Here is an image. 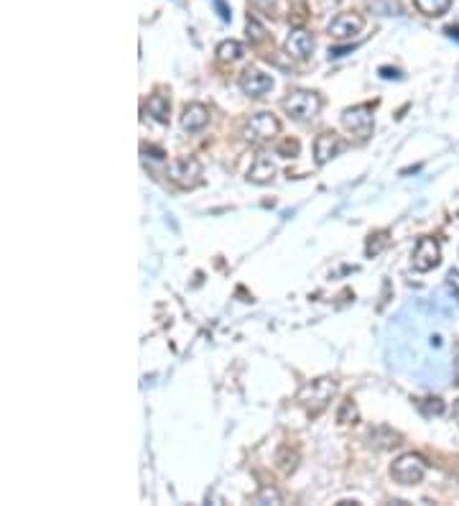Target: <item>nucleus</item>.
I'll return each mask as SVG.
<instances>
[{
	"mask_svg": "<svg viewBox=\"0 0 459 506\" xmlns=\"http://www.w3.org/2000/svg\"><path fill=\"white\" fill-rule=\"evenodd\" d=\"M283 110L289 113L294 120H311L317 118L322 110V97L311 89H294L286 100H283Z\"/></svg>",
	"mask_w": 459,
	"mask_h": 506,
	"instance_id": "f03ea898",
	"label": "nucleus"
},
{
	"mask_svg": "<svg viewBox=\"0 0 459 506\" xmlns=\"http://www.w3.org/2000/svg\"><path fill=\"white\" fill-rule=\"evenodd\" d=\"M444 34L452 38V41H457V44H459V26H446Z\"/></svg>",
	"mask_w": 459,
	"mask_h": 506,
	"instance_id": "393cba45",
	"label": "nucleus"
},
{
	"mask_svg": "<svg viewBox=\"0 0 459 506\" xmlns=\"http://www.w3.org/2000/svg\"><path fill=\"white\" fill-rule=\"evenodd\" d=\"M209 123V108L202 103H189L181 110V128L189 131V133H197Z\"/></svg>",
	"mask_w": 459,
	"mask_h": 506,
	"instance_id": "9b49d317",
	"label": "nucleus"
},
{
	"mask_svg": "<svg viewBox=\"0 0 459 506\" xmlns=\"http://www.w3.org/2000/svg\"><path fill=\"white\" fill-rule=\"evenodd\" d=\"M146 113L151 118L158 120V123H169V113H171V103L166 95H151L149 103H146Z\"/></svg>",
	"mask_w": 459,
	"mask_h": 506,
	"instance_id": "4468645a",
	"label": "nucleus"
},
{
	"mask_svg": "<svg viewBox=\"0 0 459 506\" xmlns=\"http://www.w3.org/2000/svg\"><path fill=\"white\" fill-rule=\"evenodd\" d=\"M380 77H383V80H400V72L391 67H380Z\"/></svg>",
	"mask_w": 459,
	"mask_h": 506,
	"instance_id": "b1692460",
	"label": "nucleus"
},
{
	"mask_svg": "<svg viewBox=\"0 0 459 506\" xmlns=\"http://www.w3.org/2000/svg\"><path fill=\"white\" fill-rule=\"evenodd\" d=\"M278 154H281V157H296L299 154V141H283L281 143V149H278Z\"/></svg>",
	"mask_w": 459,
	"mask_h": 506,
	"instance_id": "4be33fe9",
	"label": "nucleus"
},
{
	"mask_svg": "<svg viewBox=\"0 0 459 506\" xmlns=\"http://www.w3.org/2000/svg\"><path fill=\"white\" fill-rule=\"evenodd\" d=\"M337 506H357V501H340Z\"/></svg>",
	"mask_w": 459,
	"mask_h": 506,
	"instance_id": "a878e982",
	"label": "nucleus"
},
{
	"mask_svg": "<svg viewBox=\"0 0 459 506\" xmlns=\"http://www.w3.org/2000/svg\"><path fill=\"white\" fill-rule=\"evenodd\" d=\"M414 6L419 13L429 15V18H439L452 8V0H414Z\"/></svg>",
	"mask_w": 459,
	"mask_h": 506,
	"instance_id": "2eb2a0df",
	"label": "nucleus"
},
{
	"mask_svg": "<svg viewBox=\"0 0 459 506\" xmlns=\"http://www.w3.org/2000/svg\"><path fill=\"white\" fill-rule=\"evenodd\" d=\"M215 10H217V15H220V21H225V23L232 21V10L225 6L223 0H215Z\"/></svg>",
	"mask_w": 459,
	"mask_h": 506,
	"instance_id": "5701e85b",
	"label": "nucleus"
},
{
	"mask_svg": "<svg viewBox=\"0 0 459 506\" xmlns=\"http://www.w3.org/2000/svg\"><path fill=\"white\" fill-rule=\"evenodd\" d=\"M454 412H457V414H459V399H457V404H454Z\"/></svg>",
	"mask_w": 459,
	"mask_h": 506,
	"instance_id": "bb28decb",
	"label": "nucleus"
},
{
	"mask_svg": "<svg viewBox=\"0 0 459 506\" xmlns=\"http://www.w3.org/2000/svg\"><path fill=\"white\" fill-rule=\"evenodd\" d=\"M248 179H250L253 185H271L276 179V164L271 159L258 157L253 161L250 169H248Z\"/></svg>",
	"mask_w": 459,
	"mask_h": 506,
	"instance_id": "ddd939ff",
	"label": "nucleus"
},
{
	"mask_svg": "<svg viewBox=\"0 0 459 506\" xmlns=\"http://www.w3.org/2000/svg\"><path fill=\"white\" fill-rule=\"evenodd\" d=\"M253 501H255V504H281V493L276 491V489H271V486H263V489H260L258 493H255V496H253Z\"/></svg>",
	"mask_w": 459,
	"mask_h": 506,
	"instance_id": "6ab92c4d",
	"label": "nucleus"
},
{
	"mask_svg": "<svg viewBox=\"0 0 459 506\" xmlns=\"http://www.w3.org/2000/svg\"><path fill=\"white\" fill-rule=\"evenodd\" d=\"M166 177L174 182V185L184 187V189H192L202 182V164L194 157H184L171 161L169 169H166Z\"/></svg>",
	"mask_w": 459,
	"mask_h": 506,
	"instance_id": "39448f33",
	"label": "nucleus"
},
{
	"mask_svg": "<svg viewBox=\"0 0 459 506\" xmlns=\"http://www.w3.org/2000/svg\"><path fill=\"white\" fill-rule=\"evenodd\" d=\"M263 34H266V29H263V26L255 21V18H250V15H248V38H250V41H260V38H263Z\"/></svg>",
	"mask_w": 459,
	"mask_h": 506,
	"instance_id": "412c9836",
	"label": "nucleus"
},
{
	"mask_svg": "<svg viewBox=\"0 0 459 506\" xmlns=\"http://www.w3.org/2000/svg\"><path fill=\"white\" fill-rule=\"evenodd\" d=\"M360 422V410H357V404L352 399H345L340 404V410H337V424L342 427H349V424H357Z\"/></svg>",
	"mask_w": 459,
	"mask_h": 506,
	"instance_id": "dca6fc26",
	"label": "nucleus"
},
{
	"mask_svg": "<svg viewBox=\"0 0 459 506\" xmlns=\"http://www.w3.org/2000/svg\"><path fill=\"white\" fill-rule=\"evenodd\" d=\"M286 52L296 59H309L311 52H314V36L304 29L291 31L289 38H286Z\"/></svg>",
	"mask_w": 459,
	"mask_h": 506,
	"instance_id": "f8f14e48",
	"label": "nucleus"
},
{
	"mask_svg": "<svg viewBox=\"0 0 459 506\" xmlns=\"http://www.w3.org/2000/svg\"><path fill=\"white\" fill-rule=\"evenodd\" d=\"M454 368H457V376H459V361H457V363H454Z\"/></svg>",
	"mask_w": 459,
	"mask_h": 506,
	"instance_id": "cd10ccee",
	"label": "nucleus"
},
{
	"mask_svg": "<svg viewBox=\"0 0 459 506\" xmlns=\"http://www.w3.org/2000/svg\"><path fill=\"white\" fill-rule=\"evenodd\" d=\"M442 263V246H439L437 238H419L416 243V251H414V268L416 271H431V268H437Z\"/></svg>",
	"mask_w": 459,
	"mask_h": 506,
	"instance_id": "0eeeda50",
	"label": "nucleus"
},
{
	"mask_svg": "<svg viewBox=\"0 0 459 506\" xmlns=\"http://www.w3.org/2000/svg\"><path fill=\"white\" fill-rule=\"evenodd\" d=\"M342 126L347 128L349 133H355L357 138H368L373 133V108L370 105H355L342 113Z\"/></svg>",
	"mask_w": 459,
	"mask_h": 506,
	"instance_id": "423d86ee",
	"label": "nucleus"
},
{
	"mask_svg": "<svg viewBox=\"0 0 459 506\" xmlns=\"http://www.w3.org/2000/svg\"><path fill=\"white\" fill-rule=\"evenodd\" d=\"M334 391H337V381L334 379H317L306 384V386H301L296 399L309 410V414H319L326 404L332 402Z\"/></svg>",
	"mask_w": 459,
	"mask_h": 506,
	"instance_id": "f257e3e1",
	"label": "nucleus"
},
{
	"mask_svg": "<svg viewBox=\"0 0 459 506\" xmlns=\"http://www.w3.org/2000/svg\"><path fill=\"white\" fill-rule=\"evenodd\" d=\"M243 54H245L243 44H240V41H232V38H230V41H223V44L217 46V57L223 62H237Z\"/></svg>",
	"mask_w": 459,
	"mask_h": 506,
	"instance_id": "a211bd4d",
	"label": "nucleus"
},
{
	"mask_svg": "<svg viewBox=\"0 0 459 506\" xmlns=\"http://www.w3.org/2000/svg\"><path fill=\"white\" fill-rule=\"evenodd\" d=\"M391 476L396 484L400 486H416L421 484L423 476H426V461H423L421 455H414V453H406L396 458L391 465Z\"/></svg>",
	"mask_w": 459,
	"mask_h": 506,
	"instance_id": "7ed1b4c3",
	"label": "nucleus"
},
{
	"mask_svg": "<svg viewBox=\"0 0 459 506\" xmlns=\"http://www.w3.org/2000/svg\"><path fill=\"white\" fill-rule=\"evenodd\" d=\"M363 26H365V18L360 13H340L329 23V36L345 41V38L357 36V34L363 31Z\"/></svg>",
	"mask_w": 459,
	"mask_h": 506,
	"instance_id": "9d476101",
	"label": "nucleus"
},
{
	"mask_svg": "<svg viewBox=\"0 0 459 506\" xmlns=\"http://www.w3.org/2000/svg\"><path fill=\"white\" fill-rule=\"evenodd\" d=\"M388 240H391L388 238V233H375V236H370V240H368L365 253H368V256H378V253L388 246Z\"/></svg>",
	"mask_w": 459,
	"mask_h": 506,
	"instance_id": "aec40b11",
	"label": "nucleus"
},
{
	"mask_svg": "<svg viewBox=\"0 0 459 506\" xmlns=\"http://www.w3.org/2000/svg\"><path fill=\"white\" fill-rule=\"evenodd\" d=\"M347 149V141L337 133H319L317 141H314V161L317 166L329 164L334 157H340L342 151Z\"/></svg>",
	"mask_w": 459,
	"mask_h": 506,
	"instance_id": "6e6552de",
	"label": "nucleus"
},
{
	"mask_svg": "<svg viewBox=\"0 0 459 506\" xmlns=\"http://www.w3.org/2000/svg\"><path fill=\"white\" fill-rule=\"evenodd\" d=\"M281 131V120L273 113H255L243 128V136L248 143H268L273 141Z\"/></svg>",
	"mask_w": 459,
	"mask_h": 506,
	"instance_id": "20e7f679",
	"label": "nucleus"
},
{
	"mask_svg": "<svg viewBox=\"0 0 459 506\" xmlns=\"http://www.w3.org/2000/svg\"><path fill=\"white\" fill-rule=\"evenodd\" d=\"M240 89H243L248 97H263L273 89V77L260 72V69L255 67H248L243 75H240Z\"/></svg>",
	"mask_w": 459,
	"mask_h": 506,
	"instance_id": "1a4fd4ad",
	"label": "nucleus"
},
{
	"mask_svg": "<svg viewBox=\"0 0 459 506\" xmlns=\"http://www.w3.org/2000/svg\"><path fill=\"white\" fill-rule=\"evenodd\" d=\"M419 412H421L423 417H442L446 412V404L439 396H426V399L419 402Z\"/></svg>",
	"mask_w": 459,
	"mask_h": 506,
	"instance_id": "f3484780",
	"label": "nucleus"
}]
</instances>
